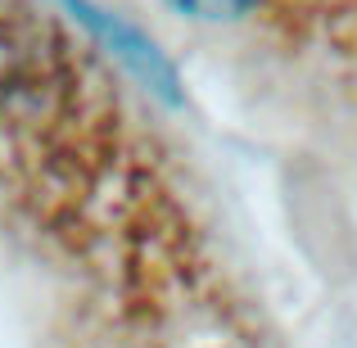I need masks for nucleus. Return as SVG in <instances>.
<instances>
[{"mask_svg": "<svg viewBox=\"0 0 357 348\" xmlns=\"http://www.w3.org/2000/svg\"><path fill=\"white\" fill-rule=\"evenodd\" d=\"M176 14H190V18H204V23H231L240 18L253 0H167Z\"/></svg>", "mask_w": 357, "mask_h": 348, "instance_id": "f257e3e1", "label": "nucleus"}]
</instances>
